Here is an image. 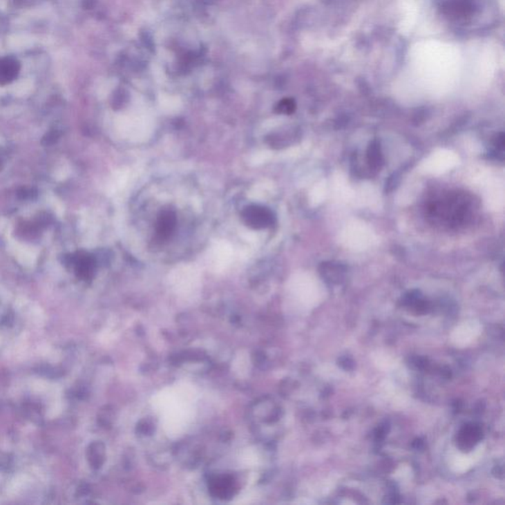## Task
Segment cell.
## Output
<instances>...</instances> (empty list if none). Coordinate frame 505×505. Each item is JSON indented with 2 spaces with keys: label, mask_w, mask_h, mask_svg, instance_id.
I'll use <instances>...</instances> for the list:
<instances>
[{
  "label": "cell",
  "mask_w": 505,
  "mask_h": 505,
  "mask_svg": "<svg viewBox=\"0 0 505 505\" xmlns=\"http://www.w3.org/2000/svg\"><path fill=\"white\" fill-rule=\"evenodd\" d=\"M197 391L190 383L180 382L161 390L152 399L168 437H182L195 419Z\"/></svg>",
  "instance_id": "1"
},
{
  "label": "cell",
  "mask_w": 505,
  "mask_h": 505,
  "mask_svg": "<svg viewBox=\"0 0 505 505\" xmlns=\"http://www.w3.org/2000/svg\"><path fill=\"white\" fill-rule=\"evenodd\" d=\"M244 222L253 229H265L274 225L276 218L274 212L262 205H250L242 212Z\"/></svg>",
  "instance_id": "2"
},
{
  "label": "cell",
  "mask_w": 505,
  "mask_h": 505,
  "mask_svg": "<svg viewBox=\"0 0 505 505\" xmlns=\"http://www.w3.org/2000/svg\"><path fill=\"white\" fill-rule=\"evenodd\" d=\"M438 8L452 20L471 17L475 10V0H435Z\"/></svg>",
  "instance_id": "3"
},
{
  "label": "cell",
  "mask_w": 505,
  "mask_h": 505,
  "mask_svg": "<svg viewBox=\"0 0 505 505\" xmlns=\"http://www.w3.org/2000/svg\"><path fill=\"white\" fill-rule=\"evenodd\" d=\"M68 264L75 269L78 278L87 280L95 271L96 260L86 252H77L68 258Z\"/></svg>",
  "instance_id": "4"
},
{
  "label": "cell",
  "mask_w": 505,
  "mask_h": 505,
  "mask_svg": "<svg viewBox=\"0 0 505 505\" xmlns=\"http://www.w3.org/2000/svg\"><path fill=\"white\" fill-rule=\"evenodd\" d=\"M20 71V64L12 57L0 59V85H6L17 77Z\"/></svg>",
  "instance_id": "5"
},
{
  "label": "cell",
  "mask_w": 505,
  "mask_h": 505,
  "mask_svg": "<svg viewBox=\"0 0 505 505\" xmlns=\"http://www.w3.org/2000/svg\"><path fill=\"white\" fill-rule=\"evenodd\" d=\"M177 225V218L174 212L164 211L159 216L156 231L161 239H168L175 231Z\"/></svg>",
  "instance_id": "6"
},
{
  "label": "cell",
  "mask_w": 505,
  "mask_h": 505,
  "mask_svg": "<svg viewBox=\"0 0 505 505\" xmlns=\"http://www.w3.org/2000/svg\"><path fill=\"white\" fill-rule=\"evenodd\" d=\"M320 271H321L323 278L327 281L332 283H339L343 280L347 269L340 263L326 262L323 263L321 267H320Z\"/></svg>",
  "instance_id": "7"
},
{
  "label": "cell",
  "mask_w": 505,
  "mask_h": 505,
  "mask_svg": "<svg viewBox=\"0 0 505 505\" xmlns=\"http://www.w3.org/2000/svg\"><path fill=\"white\" fill-rule=\"evenodd\" d=\"M368 161L370 167L374 170H380L383 167V165H384V158H383L381 146H380V144L377 140H373L369 144Z\"/></svg>",
  "instance_id": "8"
},
{
  "label": "cell",
  "mask_w": 505,
  "mask_h": 505,
  "mask_svg": "<svg viewBox=\"0 0 505 505\" xmlns=\"http://www.w3.org/2000/svg\"><path fill=\"white\" fill-rule=\"evenodd\" d=\"M296 109V104L292 99H283L276 107V113L283 115H290Z\"/></svg>",
  "instance_id": "9"
},
{
  "label": "cell",
  "mask_w": 505,
  "mask_h": 505,
  "mask_svg": "<svg viewBox=\"0 0 505 505\" xmlns=\"http://www.w3.org/2000/svg\"><path fill=\"white\" fill-rule=\"evenodd\" d=\"M495 145L497 147L499 151H504V133H500L497 135L495 140Z\"/></svg>",
  "instance_id": "10"
},
{
  "label": "cell",
  "mask_w": 505,
  "mask_h": 505,
  "mask_svg": "<svg viewBox=\"0 0 505 505\" xmlns=\"http://www.w3.org/2000/svg\"><path fill=\"white\" fill-rule=\"evenodd\" d=\"M20 195L22 196L23 198H32V196H33V193H32V190H30V189H23L22 191H21Z\"/></svg>",
  "instance_id": "11"
},
{
  "label": "cell",
  "mask_w": 505,
  "mask_h": 505,
  "mask_svg": "<svg viewBox=\"0 0 505 505\" xmlns=\"http://www.w3.org/2000/svg\"><path fill=\"white\" fill-rule=\"evenodd\" d=\"M2 169V159L0 158V171Z\"/></svg>",
  "instance_id": "12"
}]
</instances>
